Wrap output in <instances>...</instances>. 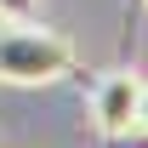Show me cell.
Here are the masks:
<instances>
[{"instance_id":"cell-1","label":"cell","mask_w":148,"mask_h":148,"mask_svg":"<svg viewBox=\"0 0 148 148\" xmlns=\"http://www.w3.org/2000/svg\"><path fill=\"white\" fill-rule=\"evenodd\" d=\"M69 69H74V46L40 29L34 17L0 29V86H57Z\"/></svg>"},{"instance_id":"cell-2","label":"cell","mask_w":148,"mask_h":148,"mask_svg":"<svg viewBox=\"0 0 148 148\" xmlns=\"http://www.w3.org/2000/svg\"><path fill=\"white\" fill-rule=\"evenodd\" d=\"M137 97H143V80L131 69H114L97 80L91 91V114L97 125H103V137H125V131H137Z\"/></svg>"},{"instance_id":"cell-3","label":"cell","mask_w":148,"mask_h":148,"mask_svg":"<svg viewBox=\"0 0 148 148\" xmlns=\"http://www.w3.org/2000/svg\"><path fill=\"white\" fill-rule=\"evenodd\" d=\"M34 12H40V0H0V17L6 23H29Z\"/></svg>"},{"instance_id":"cell-4","label":"cell","mask_w":148,"mask_h":148,"mask_svg":"<svg viewBox=\"0 0 148 148\" xmlns=\"http://www.w3.org/2000/svg\"><path fill=\"white\" fill-rule=\"evenodd\" d=\"M137 131L148 137V80H143V97H137Z\"/></svg>"}]
</instances>
